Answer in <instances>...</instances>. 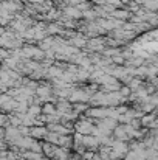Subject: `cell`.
<instances>
[{"label": "cell", "instance_id": "ba28073f", "mask_svg": "<svg viewBox=\"0 0 158 160\" xmlns=\"http://www.w3.org/2000/svg\"><path fill=\"white\" fill-rule=\"evenodd\" d=\"M113 131H115V137L119 138V142H127V140H129V137H127V134H126L122 124H121V126H116Z\"/></svg>", "mask_w": 158, "mask_h": 160}, {"label": "cell", "instance_id": "52a82bcc", "mask_svg": "<svg viewBox=\"0 0 158 160\" xmlns=\"http://www.w3.org/2000/svg\"><path fill=\"white\" fill-rule=\"evenodd\" d=\"M41 148H42V152L45 154V156H48V157H54V154H56V149H57V146H54L51 143H41Z\"/></svg>", "mask_w": 158, "mask_h": 160}, {"label": "cell", "instance_id": "6da1fadb", "mask_svg": "<svg viewBox=\"0 0 158 160\" xmlns=\"http://www.w3.org/2000/svg\"><path fill=\"white\" fill-rule=\"evenodd\" d=\"M74 128H76V132L81 135H93V131H95V124L89 118H81L74 124Z\"/></svg>", "mask_w": 158, "mask_h": 160}, {"label": "cell", "instance_id": "5b68a950", "mask_svg": "<svg viewBox=\"0 0 158 160\" xmlns=\"http://www.w3.org/2000/svg\"><path fill=\"white\" fill-rule=\"evenodd\" d=\"M47 134H48V131L45 126H37V128L30 129V135H33L34 138H45Z\"/></svg>", "mask_w": 158, "mask_h": 160}, {"label": "cell", "instance_id": "30bf717a", "mask_svg": "<svg viewBox=\"0 0 158 160\" xmlns=\"http://www.w3.org/2000/svg\"><path fill=\"white\" fill-rule=\"evenodd\" d=\"M42 112L47 113V115H54L56 113V107L53 106V104H45V106L42 107Z\"/></svg>", "mask_w": 158, "mask_h": 160}, {"label": "cell", "instance_id": "3957f363", "mask_svg": "<svg viewBox=\"0 0 158 160\" xmlns=\"http://www.w3.org/2000/svg\"><path fill=\"white\" fill-rule=\"evenodd\" d=\"M17 106V101L12 100L9 95H0V107L3 110H14Z\"/></svg>", "mask_w": 158, "mask_h": 160}, {"label": "cell", "instance_id": "8fae6325", "mask_svg": "<svg viewBox=\"0 0 158 160\" xmlns=\"http://www.w3.org/2000/svg\"><path fill=\"white\" fill-rule=\"evenodd\" d=\"M119 2H121V3H122V5H126V3H129V2H130V0H119Z\"/></svg>", "mask_w": 158, "mask_h": 160}, {"label": "cell", "instance_id": "277c9868", "mask_svg": "<svg viewBox=\"0 0 158 160\" xmlns=\"http://www.w3.org/2000/svg\"><path fill=\"white\" fill-rule=\"evenodd\" d=\"M64 16H65L67 19L76 20V19H81V17H82V12H81L78 8H74V6H65V8H64Z\"/></svg>", "mask_w": 158, "mask_h": 160}, {"label": "cell", "instance_id": "8992f818", "mask_svg": "<svg viewBox=\"0 0 158 160\" xmlns=\"http://www.w3.org/2000/svg\"><path fill=\"white\" fill-rule=\"evenodd\" d=\"M70 45H73L74 48H84L85 45H87V39L85 38H82V36H74V38H71L70 39Z\"/></svg>", "mask_w": 158, "mask_h": 160}, {"label": "cell", "instance_id": "9c48e42d", "mask_svg": "<svg viewBox=\"0 0 158 160\" xmlns=\"http://www.w3.org/2000/svg\"><path fill=\"white\" fill-rule=\"evenodd\" d=\"M41 113H42V107L37 106V104L30 106L28 107V110H26V115H28V117H31V118H36V117H39Z\"/></svg>", "mask_w": 158, "mask_h": 160}, {"label": "cell", "instance_id": "7a4b0ae2", "mask_svg": "<svg viewBox=\"0 0 158 160\" xmlns=\"http://www.w3.org/2000/svg\"><path fill=\"white\" fill-rule=\"evenodd\" d=\"M79 145H82L84 148H90V149H93V148L99 146V140H98V137H95V135H82Z\"/></svg>", "mask_w": 158, "mask_h": 160}]
</instances>
